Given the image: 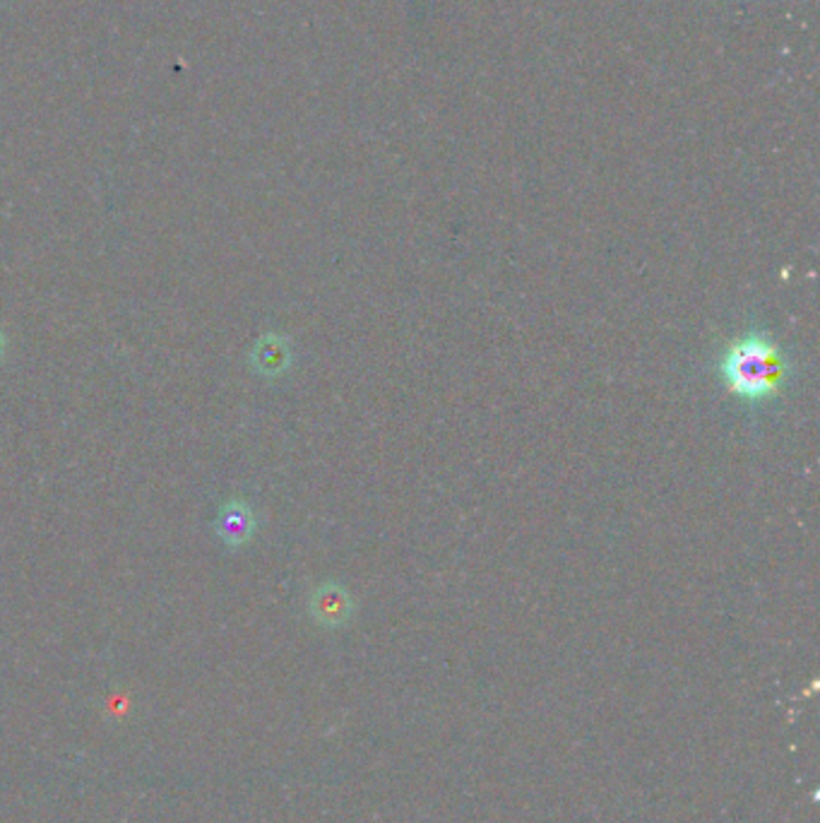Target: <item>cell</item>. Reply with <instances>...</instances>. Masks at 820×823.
Wrapping results in <instances>:
<instances>
[{
  "label": "cell",
  "mask_w": 820,
  "mask_h": 823,
  "mask_svg": "<svg viewBox=\"0 0 820 823\" xmlns=\"http://www.w3.org/2000/svg\"><path fill=\"white\" fill-rule=\"evenodd\" d=\"M310 616L320 624V626H342L349 616L354 604H351V597L342 585L328 583L316 588V593L310 595Z\"/></svg>",
  "instance_id": "3957f363"
},
{
  "label": "cell",
  "mask_w": 820,
  "mask_h": 823,
  "mask_svg": "<svg viewBox=\"0 0 820 823\" xmlns=\"http://www.w3.org/2000/svg\"><path fill=\"white\" fill-rule=\"evenodd\" d=\"M215 530L229 549L243 547L255 533V513L245 501L231 498L229 504L221 506L215 520Z\"/></svg>",
  "instance_id": "7a4b0ae2"
},
{
  "label": "cell",
  "mask_w": 820,
  "mask_h": 823,
  "mask_svg": "<svg viewBox=\"0 0 820 823\" xmlns=\"http://www.w3.org/2000/svg\"><path fill=\"white\" fill-rule=\"evenodd\" d=\"M255 366L260 374L265 376H280L282 371L289 366V344H286L284 338L280 336H267L258 342L255 347Z\"/></svg>",
  "instance_id": "277c9868"
},
{
  "label": "cell",
  "mask_w": 820,
  "mask_h": 823,
  "mask_svg": "<svg viewBox=\"0 0 820 823\" xmlns=\"http://www.w3.org/2000/svg\"><path fill=\"white\" fill-rule=\"evenodd\" d=\"M726 388L746 403H765L785 388L789 364L783 350L761 332L734 340L720 362Z\"/></svg>",
  "instance_id": "6da1fadb"
},
{
  "label": "cell",
  "mask_w": 820,
  "mask_h": 823,
  "mask_svg": "<svg viewBox=\"0 0 820 823\" xmlns=\"http://www.w3.org/2000/svg\"><path fill=\"white\" fill-rule=\"evenodd\" d=\"M3 347H6V338L0 336V354H3Z\"/></svg>",
  "instance_id": "5b68a950"
}]
</instances>
